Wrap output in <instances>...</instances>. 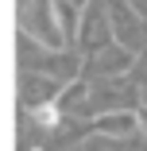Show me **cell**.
<instances>
[{"label":"cell","mask_w":147,"mask_h":151,"mask_svg":"<svg viewBox=\"0 0 147 151\" xmlns=\"http://www.w3.org/2000/svg\"><path fill=\"white\" fill-rule=\"evenodd\" d=\"M112 23H116V31L128 35V43H136V19H132V8L124 4V0H112Z\"/></svg>","instance_id":"cell-1"},{"label":"cell","mask_w":147,"mask_h":151,"mask_svg":"<svg viewBox=\"0 0 147 151\" xmlns=\"http://www.w3.org/2000/svg\"><path fill=\"white\" fill-rule=\"evenodd\" d=\"M31 112H35L39 124H47V128H54V124H58V109H54V105H39V109H31Z\"/></svg>","instance_id":"cell-2"},{"label":"cell","mask_w":147,"mask_h":151,"mask_svg":"<svg viewBox=\"0 0 147 151\" xmlns=\"http://www.w3.org/2000/svg\"><path fill=\"white\" fill-rule=\"evenodd\" d=\"M101 128H105V132H128L132 120H128V116H108V120H101Z\"/></svg>","instance_id":"cell-3"},{"label":"cell","mask_w":147,"mask_h":151,"mask_svg":"<svg viewBox=\"0 0 147 151\" xmlns=\"http://www.w3.org/2000/svg\"><path fill=\"white\" fill-rule=\"evenodd\" d=\"M70 4H77V8H81V4H85V0H70Z\"/></svg>","instance_id":"cell-4"}]
</instances>
